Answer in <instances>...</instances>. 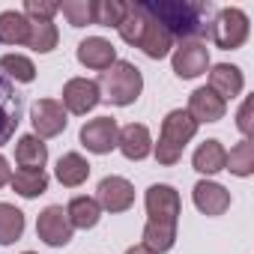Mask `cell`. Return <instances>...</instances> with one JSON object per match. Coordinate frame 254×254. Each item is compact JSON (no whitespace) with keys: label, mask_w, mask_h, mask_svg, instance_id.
<instances>
[{"label":"cell","mask_w":254,"mask_h":254,"mask_svg":"<svg viewBox=\"0 0 254 254\" xmlns=\"http://www.w3.org/2000/svg\"><path fill=\"white\" fill-rule=\"evenodd\" d=\"M144 9L171 33V39L180 42H200L203 36H209V24H212V3L203 0H147Z\"/></svg>","instance_id":"6da1fadb"},{"label":"cell","mask_w":254,"mask_h":254,"mask_svg":"<svg viewBox=\"0 0 254 254\" xmlns=\"http://www.w3.org/2000/svg\"><path fill=\"white\" fill-rule=\"evenodd\" d=\"M120 36L123 42H129L135 48H141L150 60H162L171 54L174 39L171 33L144 9V3H126V18L120 21Z\"/></svg>","instance_id":"7a4b0ae2"},{"label":"cell","mask_w":254,"mask_h":254,"mask_svg":"<svg viewBox=\"0 0 254 254\" xmlns=\"http://www.w3.org/2000/svg\"><path fill=\"white\" fill-rule=\"evenodd\" d=\"M197 135V123L189 117V111L177 108L162 120V132H159V144H156V162L165 168H174L183 159L186 144Z\"/></svg>","instance_id":"3957f363"},{"label":"cell","mask_w":254,"mask_h":254,"mask_svg":"<svg viewBox=\"0 0 254 254\" xmlns=\"http://www.w3.org/2000/svg\"><path fill=\"white\" fill-rule=\"evenodd\" d=\"M96 84H99V93H105L102 99H108L111 105L126 108V105L138 102V96H141V90H144V75H141V69H138L135 63L117 60L111 69H105V72L99 75Z\"/></svg>","instance_id":"277c9868"},{"label":"cell","mask_w":254,"mask_h":254,"mask_svg":"<svg viewBox=\"0 0 254 254\" xmlns=\"http://www.w3.org/2000/svg\"><path fill=\"white\" fill-rule=\"evenodd\" d=\"M251 27H248V15L236 6H224L212 15V24H209V36L218 48L224 51H236L245 45Z\"/></svg>","instance_id":"5b68a950"},{"label":"cell","mask_w":254,"mask_h":254,"mask_svg":"<svg viewBox=\"0 0 254 254\" xmlns=\"http://www.w3.org/2000/svg\"><path fill=\"white\" fill-rule=\"evenodd\" d=\"M144 203H147L150 221L177 227V221H180V215H183V200H180V191H177L174 186H165V183L150 186Z\"/></svg>","instance_id":"8992f818"},{"label":"cell","mask_w":254,"mask_h":254,"mask_svg":"<svg viewBox=\"0 0 254 254\" xmlns=\"http://www.w3.org/2000/svg\"><path fill=\"white\" fill-rule=\"evenodd\" d=\"M21 117H24V99L15 90V84L0 72V147L12 141Z\"/></svg>","instance_id":"52a82bcc"},{"label":"cell","mask_w":254,"mask_h":254,"mask_svg":"<svg viewBox=\"0 0 254 254\" xmlns=\"http://www.w3.org/2000/svg\"><path fill=\"white\" fill-rule=\"evenodd\" d=\"M30 123H33V135L36 138H57L66 129V108L57 99H36L30 108Z\"/></svg>","instance_id":"ba28073f"},{"label":"cell","mask_w":254,"mask_h":254,"mask_svg":"<svg viewBox=\"0 0 254 254\" xmlns=\"http://www.w3.org/2000/svg\"><path fill=\"white\" fill-rule=\"evenodd\" d=\"M117 135H120V126L114 117H96V120H87L81 126V147H87L90 153L96 156H105L117 147Z\"/></svg>","instance_id":"9c48e42d"},{"label":"cell","mask_w":254,"mask_h":254,"mask_svg":"<svg viewBox=\"0 0 254 254\" xmlns=\"http://www.w3.org/2000/svg\"><path fill=\"white\" fill-rule=\"evenodd\" d=\"M72 224H69V215H66V209L63 206H45L42 212H39V218H36V233H39V239L45 242V245H51V248H63V245H69V239H72Z\"/></svg>","instance_id":"30bf717a"},{"label":"cell","mask_w":254,"mask_h":254,"mask_svg":"<svg viewBox=\"0 0 254 254\" xmlns=\"http://www.w3.org/2000/svg\"><path fill=\"white\" fill-rule=\"evenodd\" d=\"M174 72L177 78L183 81H191V78H200L206 69H209V48L203 42H180L174 48Z\"/></svg>","instance_id":"8fae6325"},{"label":"cell","mask_w":254,"mask_h":254,"mask_svg":"<svg viewBox=\"0 0 254 254\" xmlns=\"http://www.w3.org/2000/svg\"><path fill=\"white\" fill-rule=\"evenodd\" d=\"M63 108H66V114H78V117H84L87 111H93L99 102H102V93H99V84L96 81H90V78H69L66 84H63Z\"/></svg>","instance_id":"7c38bea8"},{"label":"cell","mask_w":254,"mask_h":254,"mask_svg":"<svg viewBox=\"0 0 254 254\" xmlns=\"http://www.w3.org/2000/svg\"><path fill=\"white\" fill-rule=\"evenodd\" d=\"M96 191H99L96 203L105 212H126V209H132V203H135V186L126 177H105Z\"/></svg>","instance_id":"4fadbf2b"},{"label":"cell","mask_w":254,"mask_h":254,"mask_svg":"<svg viewBox=\"0 0 254 254\" xmlns=\"http://www.w3.org/2000/svg\"><path fill=\"white\" fill-rule=\"evenodd\" d=\"M117 147H120V153L129 159V162H144V159L153 153L150 129H147L144 123H129V126H123L120 135H117Z\"/></svg>","instance_id":"5bb4252c"},{"label":"cell","mask_w":254,"mask_h":254,"mask_svg":"<svg viewBox=\"0 0 254 254\" xmlns=\"http://www.w3.org/2000/svg\"><path fill=\"white\" fill-rule=\"evenodd\" d=\"M78 63L93 69V72H105L117 63V48L102 36H87L78 45Z\"/></svg>","instance_id":"9a60e30c"},{"label":"cell","mask_w":254,"mask_h":254,"mask_svg":"<svg viewBox=\"0 0 254 254\" xmlns=\"http://www.w3.org/2000/svg\"><path fill=\"white\" fill-rule=\"evenodd\" d=\"M227 111V102L218 99L209 87H197L189 96V117L200 126V123H218Z\"/></svg>","instance_id":"2e32d148"},{"label":"cell","mask_w":254,"mask_h":254,"mask_svg":"<svg viewBox=\"0 0 254 254\" xmlns=\"http://www.w3.org/2000/svg\"><path fill=\"white\" fill-rule=\"evenodd\" d=\"M245 87V78H242V69L233 66V63H215L209 69V90L218 96V99H236Z\"/></svg>","instance_id":"e0dca14e"},{"label":"cell","mask_w":254,"mask_h":254,"mask_svg":"<svg viewBox=\"0 0 254 254\" xmlns=\"http://www.w3.org/2000/svg\"><path fill=\"white\" fill-rule=\"evenodd\" d=\"M194 206L203 212V215H224L230 209V191L212 180H200L194 186Z\"/></svg>","instance_id":"ac0fdd59"},{"label":"cell","mask_w":254,"mask_h":254,"mask_svg":"<svg viewBox=\"0 0 254 254\" xmlns=\"http://www.w3.org/2000/svg\"><path fill=\"white\" fill-rule=\"evenodd\" d=\"M191 165H194V171H197V174H206V177H212V174L224 171V165H227V150H224V144H221V141H215V138L203 141V144L194 150Z\"/></svg>","instance_id":"d6986e66"},{"label":"cell","mask_w":254,"mask_h":254,"mask_svg":"<svg viewBox=\"0 0 254 254\" xmlns=\"http://www.w3.org/2000/svg\"><path fill=\"white\" fill-rule=\"evenodd\" d=\"M30 39V21L18 9L0 12V45H27Z\"/></svg>","instance_id":"ffe728a7"},{"label":"cell","mask_w":254,"mask_h":254,"mask_svg":"<svg viewBox=\"0 0 254 254\" xmlns=\"http://www.w3.org/2000/svg\"><path fill=\"white\" fill-rule=\"evenodd\" d=\"M15 162L27 171H42L45 162H48V147L42 138L36 135H21L18 144H15Z\"/></svg>","instance_id":"44dd1931"},{"label":"cell","mask_w":254,"mask_h":254,"mask_svg":"<svg viewBox=\"0 0 254 254\" xmlns=\"http://www.w3.org/2000/svg\"><path fill=\"white\" fill-rule=\"evenodd\" d=\"M54 174H57L60 186H66V189H78V186H84L87 177H90V162H87L81 153H66V156H60Z\"/></svg>","instance_id":"7402d4cb"},{"label":"cell","mask_w":254,"mask_h":254,"mask_svg":"<svg viewBox=\"0 0 254 254\" xmlns=\"http://www.w3.org/2000/svg\"><path fill=\"white\" fill-rule=\"evenodd\" d=\"M66 215H69V224H72V227H78V230H90V227L99 224V218H102V206L96 203V197L78 194V197L69 200Z\"/></svg>","instance_id":"603a6c76"},{"label":"cell","mask_w":254,"mask_h":254,"mask_svg":"<svg viewBox=\"0 0 254 254\" xmlns=\"http://www.w3.org/2000/svg\"><path fill=\"white\" fill-rule=\"evenodd\" d=\"M9 186H12V191L15 194H21V197H39V194H45L48 191V174L45 171H27V168H18L12 177H9Z\"/></svg>","instance_id":"cb8c5ba5"},{"label":"cell","mask_w":254,"mask_h":254,"mask_svg":"<svg viewBox=\"0 0 254 254\" xmlns=\"http://www.w3.org/2000/svg\"><path fill=\"white\" fill-rule=\"evenodd\" d=\"M174 242H177V227H171V224H156V221H147L144 224V248L147 251H153V254H165V251H171L174 248Z\"/></svg>","instance_id":"d4e9b609"},{"label":"cell","mask_w":254,"mask_h":254,"mask_svg":"<svg viewBox=\"0 0 254 254\" xmlns=\"http://www.w3.org/2000/svg\"><path fill=\"white\" fill-rule=\"evenodd\" d=\"M24 233V212L12 203H0V245H12Z\"/></svg>","instance_id":"484cf974"},{"label":"cell","mask_w":254,"mask_h":254,"mask_svg":"<svg viewBox=\"0 0 254 254\" xmlns=\"http://www.w3.org/2000/svg\"><path fill=\"white\" fill-rule=\"evenodd\" d=\"M224 171H230V174H236V177H251V174H254V144H251V138H242V141L227 153Z\"/></svg>","instance_id":"4316f807"},{"label":"cell","mask_w":254,"mask_h":254,"mask_svg":"<svg viewBox=\"0 0 254 254\" xmlns=\"http://www.w3.org/2000/svg\"><path fill=\"white\" fill-rule=\"evenodd\" d=\"M57 24L54 21H30V39H27V48H33L36 54H48L57 48Z\"/></svg>","instance_id":"83f0119b"},{"label":"cell","mask_w":254,"mask_h":254,"mask_svg":"<svg viewBox=\"0 0 254 254\" xmlns=\"http://www.w3.org/2000/svg\"><path fill=\"white\" fill-rule=\"evenodd\" d=\"M123 18H126V3L123 0H93V24L120 27Z\"/></svg>","instance_id":"f1b7e54d"},{"label":"cell","mask_w":254,"mask_h":254,"mask_svg":"<svg viewBox=\"0 0 254 254\" xmlns=\"http://www.w3.org/2000/svg\"><path fill=\"white\" fill-rule=\"evenodd\" d=\"M0 69H3L9 78L21 81V84H30L36 78V66L24 54H3V57H0Z\"/></svg>","instance_id":"f546056e"},{"label":"cell","mask_w":254,"mask_h":254,"mask_svg":"<svg viewBox=\"0 0 254 254\" xmlns=\"http://www.w3.org/2000/svg\"><path fill=\"white\" fill-rule=\"evenodd\" d=\"M60 12L66 15L72 27H87L93 24V0H63Z\"/></svg>","instance_id":"4dcf8cb0"},{"label":"cell","mask_w":254,"mask_h":254,"mask_svg":"<svg viewBox=\"0 0 254 254\" xmlns=\"http://www.w3.org/2000/svg\"><path fill=\"white\" fill-rule=\"evenodd\" d=\"M57 12H60V3H51V0H24L27 21H54Z\"/></svg>","instance_id":"1f68e13d"},{"label":"cell","mask_w":254,"mask_h":254,"mask_svg":"<svg viewBox=\"0 0 254 254\" xmlns=\"http://www.w3.org/2000/svg\"><path fill=\"white\" fill-rule=\"evenodd\" d=\"M251 99H245L242 102V108H239V114H236V129L242 132V138H248L251 135Z\"/></svg>","instance_id":"d6a6232c"},{"label":"cell","mask_w":254,"mask_h":254,"mask_svg":"<svg viewBox=\"0 0 254 254\" xmlns=\"http://www.w3.org/2000/svg\"><path fill=\"white\" fill-rule=\"evenodd\" d=\"M9 177H12V171H9V162L0 156V189H3L6 183H9Z\"/></svg>","instance_id":"836d02e7"},{"label":"cell","mask_w":254,"mask_h":254,"mask_svg":"<svg viewBox=\"0 0 254 254\" xmlns=\"http://www.w3.org/2000/svg\"><path fill=\"white\" fill-rule=\"evenodd\" d=\"M126 254H153V251H147V248H144V245H132V248H129V251H126Z\"/></svg>","instance_id":"e575fe53"},{"label":"cell","mask_w":254,"mask_h":254,"mask_svg":"<svg viewBox=\"0 0 254 254\" xmlns=\"http://www.w3.org/2000/svg\"><path fill=\"white\" fill-rule=\"evenodd\" d=\"M24 254H36V251H24Z\"/></svg>","instance_id":"d590c367"}]
</instances>
